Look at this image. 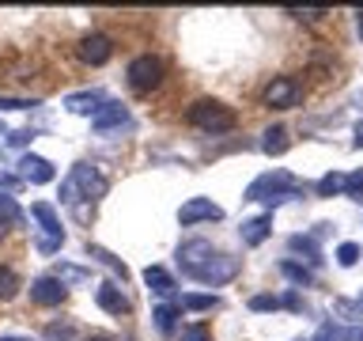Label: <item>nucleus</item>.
Here are the masks:
<instances>
[{"label": "nucleus", "instance_id": "1", "mask_svg": "<svg viewBox=\"0 0 363 341\" xmlns=\"http://www.w3.org/2000/svg\"><path fill=\"white\" fill-rule=\"evenodd\" d=\"M106 190H110V178L102 175L99 167L76 163L72 175L61 182V205H72V209H76L79 201H99V197H106Z\"/></svg>", "mask_w": 363, "mask_h": 341}, {"label": "nucleus", "instance_id": "2", "mask_svg": "<svg viewBox=\"0 0 363 341\" xmlns=\"http://www.w3.org/2000/svg\"><path fill=\"white\" fill-rule=\"evenodd\" d=\"M303 186H299V178L288 175V170H265L261 178L250 182V190H246V201H265V205H280V201H291V197H299Z\"/></svg>", "mask_w": 363, "mask_h": 341}, {"label": "nucleus", "instance_id": "3", "mask_svg": "<svg viewBox=\"0 0 363 341\" xmlns=\"http://www.w3.org/2000/svg\"><path fill=\"white\" fill-rule=\"evenodd\" d=\"M186 121L193 125V129L208 133V136H223V133H231L235 125H238L235 110H231V107H223L220 99H197V102L189 107Z\"/></svg>", "mask_w": 363, "mask_h": 341}, {"label": "nucleus", "instance_id": "4", "mask_svg": "<svg viewBox=\"0 0 363 341\" xmlns=\"http://www.w3.org/2000/svg\"><path fill=\"white\" fill-rule=\"evenodd\" d=\"M125 80H129V87L136 91V95H147V91H155L159 84H163V57H155V53L133 57L129 68H125Z\"/></svg>", "mask_w": 363, "mask_h": 341}, {"label": "nucleus", "instance_id": "5", "mask_svg": "<svg viewBox=\"0 0 363 341\" xmlns=\"http://www.w3.org/2000/svg\"><path fill=\"white\" fill-rule=\"evenodd\" d=\"M30 216L42 224V235H38V254H57L65 247V227H61V216L50 201H34L30 205Z\"/></svg>", "mask_w": 363, "mask_h": 341}, {"label": "nucleus", "instance_id": "6", "mask_svg": "<svg viewBox=\"0 0 363 341\" xmlns=\"http://www.w3.org/2000/svg\"><path fill=\"white\" fill-rule=\"evenodd\" d=\"M238 258H231V254H220V250H216V254L208 258V261H201L197 269H189L186 277L189 281H197V284H208V288H220V284H227V281H235L238 277Z\"/></svg>", "mask_w": 363, "mask_h": 341}, {"label": "nucleus", "instance_id": "7", "mask_svg": "<svg viewBox=\"0 0 363 341\" xmlns=\"http://www.w3.org/2000/svg\"><path fill=\"white\" fill-rule=\"evenodd\" d=\"M299 99H303V84L295 76H277L265 87V107L269 110H291V107H299Z\"/></svg>", "mask_w": 363, "mask_h": 341}, {"label": "nucleus", "instance_id": "8", "mask_svg": "<svg viewBox=\"0 0 363 341\" xmlns=\"http://www.w3.org/2000/svg\"><path fill=\"white\" fill-rule=\"evenodd\" d=\"M212 220H223V209H220L212 197H189V201L178 209V224H182V227L212 224Z\"/></svg>", "mask_w": 363, "mask_h": 341}, {"label": "nucleus", "instance_id": "9", "mask_svg": "<svg viewBox=\"0 0 363 341\" xmlns=\"http://www.w3.org/2000/svg\"><path fill=\"white\" fill-rule=\"evenodd\" d=\"M76 53H79V61H84V65L99 68V65H106L113 57V42L106 38V34H84L79 45H76Z\"/></svg>", "mask_w": 363, "mask_h": 341}, {"label": "nucleus", "instance_id": "10", "mask_svg": "<svg viewBox=\"0 0 363 341\" xmlns=\"http://www.w3.org/2000/svg\"><path fill=\"white\" fill-rule=\"evenodd\" d=\"M30 300L38 303V307H57V303L68 300V288L53 277V273H45V277H34L30 281Z\"/></svg>", "mask_w": 363, "mask_h": 341}, {"label": "nucleus", "instance_id": "11", "mask_svg": "<svg viewBox=\"0 0 363 341\" xmlns=\"http://www.w3.org/2000/svg\"><path fill=\"white\" fill-rule=\"evenodd\" d=\"M121 125H129V110L121 107V102H102L99 107V114L91 118V129H95L99 136H110L113 129H121Z\"/></svg>", "mask_w": 363, "mask_h": 341}, {"label": "nucleus", "instance_id": "12", "mask_svg": "<svg viewBox=\"0 0 363 341\" xmlns=\"http://www.w3.org/2000/svg\"><path fill=\"white\" fill-rule=\"evenodd\" d=\"M53 163L50 159H42V156H34V152H27L19 159V178L23 182H30V186H45V182H53Z\"/></svg>", "mask_w": 363, "mask_h": 341}, {"label": "nucleus", "instance_id": "13", "mask_svg": "<svg viewBox=\"0 0 363 341\" xmlns=\"http://www.w3.org/2000/svg\"><path fill=\"white\" fill-rule=\"evenodd\" d=\"M212 254H216V247L208 239H189V243L178 247V266H182V273H189V269H197L201 261H208Z\"/></svg>", "mask_w": 363, "mask_h": 341}, {"label": "nucleus", "instance_id": "14", "mask_svg": "<svg viewBox=\"0 0 363 341\" xmlns=\"http://www.w3.org/2000/svg\"><path fill=\"white\" fill-rule=\"evenodd\" d=\"M95 303H99L106 315H129V307H133L129 296H125L113 281H106V284H99V288H95Z\"/></svg>", "mask_w": 363, "mask_h": 341}, {"label": "nucleus", "instance_id": "15", "mask_svg": "<svg viewBox=\"0 0 363 341\" xmlns=\"http://www.w3.org/2000/svg\"><path fill=\"white\" fill-rule=\"evenodd\" d=\"M238 235H242L246 247H261L272 235V212H261V216H254V220H246L242 227H238Z\"/></svg>", "mask_w": 363, "mask_h": 341}, {"label": "nucleus", "instance_id": "16", "mask_svg": "<svg viewBox=\"0 0 363 341\" xmlns=\"http://www.w3.org/2000/svg\"><path fill=\"white\" fill-rule=\"evenodd\" d=\"M144 284L147 288H152L159 300H170V296L178 292V284H174V277H170V273L163 269V266H147L144 269Z\"/></svg>", "mask_w": 363, "mask_h": 341}, {"label": "nucleus", "instance_id": "17", "mask_svg": "<svg viewBox=\"0 0 363 341\" xmlns=\"http://www.w3.org/2000/svg\"><path fill=\"white\" fill-rule=\"evenodd\" d=\"M102 102H106V95H102V91H76V95L65 99V107L72 110V114H91V118H95Z\"/></svg>", "mask_w": 363, "mask_h": 341}, {"label": "nucleus", "instance_id": "18", "mask_svg": "<svg viewBox=\"0 0 363 341\" xmlns=\"http://www.w3.org/2000/svg\"><path fill=\"white\" fill-rule=\"evenodd\" d=\"M314 341H363V326H337V323H322V330L314 334Z\"/></svg>", "mask_w": 363, "mask_h": 341}, {"label": "nucleus", "instance_id": "19", "mask_svg": "<svg viewBox=\"0 0 363 341\" xmlns=\"http://www.w3.org/2000/svg\"><path fill=\"white\" fill-rule=\"evenodd\" d=\"M288 129H284V125H269L265 133H261V152L265 156H284L288 152Z\"/></svg>", "mask_w": 363, "mask_h": 341}, {"label": "nucleus", "instance_id": "20", "mask_svg": "<svg viewBox=\"0 0 363 341\" xmlns=\"http://www.w3.org/2000/svg\"><path fill=\"white\" fill-rule=\"evenodd\" d=\"M174 303H178V311H216L220 307L216 296H204V292H182Z\"/></svg>", "mask_w": 363, "mask_h": 341}, {"label": "nucleus", "instance_id": "21", "mask_svg": "<svg viewBox=\"0 0 363 341\" xmlns=\"http://www.w3.org/2000/svg\"><path fill=\"white\" fill-rule=\"evenodd\" d=\"M0 220H4L8 227H23V224H27V212L16 205L11 193H0Z\"/></svg>", "mask_w": 363, "mask_h": 341}, {"label": "nucleus", "instance_id": "22", "mask_svg": "<svg viewBox=\"0 0 363 341\" xmlns=\"http://www.w3.org/2000/svg\"><path fill=\"white\" fill-rule=\"evenodd\" d=\"M178 303H159L155 311H152V318H155V330L159 334H174V323H178Z\"/></svg>", "mask_w": 363, "mask_h": 341}, {"label": "nucleus", "instance_id": "23", "mask_svg": "<svg viewBox=\"0 0 363 341\" xmlns=\"http://www.w3.org/2000/svg\"><path fill=\"white\" fill-rule=\"evenodd\" d=\"M87 254H91V258H99V261H102V266H106V269H113V273H118L121 281H129V269H125V261H121V258H113L110 250H102L99 243H87Z\"/></svg>", "mask_w": 363, "mask_h": 341}, {"label": "nucleus", "instance_id": "24", "mask_svg": "<svg viewBox=\"0 0 363 341\" xmlns=\"http://www.w3.org/2000/svg\"><path fill=\"white\" fill-rule=\"evenodd\" d=\"M19 273L16 269H8V266H0V303H8V300H16L19 296Z\"/></svg>", "mask_w": 363, "mask_h": 341}, {"label": "nucleus", "instance_id": "25", "mask_svg": "<svg viewBox=\"0 0 363 341\" xmlns=\"http://www.w3.org/2000/svg\"><path fill=\"white\" fill-rule=\"evenodd\" d=\"M318 197H337V193H345V175L340 170H329V175L318 178Z\"/></svg>", "mask_w": 363, "mask_h": 341}, {"label": "nucleus", "instance_id": "26", "mask_svg": "<svg viewBox=\"0 0 363 341\" xmlns=\"http://www.w3.org/2000/svg\"><path fill=\"white\" fill-rule=\"evenodd\" d=\"M280 273L295 284V288H303V284H314V273H311V269H303V266H295L291 258H284V261H280Z\"/></svg>", "mask_w": 363, "mask_h": 341}, {"label": "nucleus", "instance_id": "27", "mask_svg": "<svg viewBox=\"0 0 363 341\" xmlns=\"http://www.w3.org/2000/svg\"><path fill=\"white\" fill-rule=\"evenodd\" d=\"M288 247H291V250H303L311 266H318V261H322V254H318V243H314L311 235H291V239H288Z\"/></svg>", "mask_w": 363, "mask_h": 341}, {"label": "nucleus", "instance_id": "28", "mask_svg": "<svg viewBox=\"0 0 363 341\" xmlns=\"http://www.w3.org/2000/svg\"><path fill=\"white\" fill-rule=\"evenodd\" d=\"M53 277H57V281H61V284H65V288H68V284H79V281H91V273H87L84 266H65V261H61V266H57V273H53Z\"/></svg>", "mask_w": 363, "mask_h": 341}, {"label": "nucleus", "instance_id": "29", "mask_svg": "<svg viewBox=\"0 0 363 341\" xmlns=\"http://www.w3.org/2000/svg\"><path fill=\"white\" fill-rule=\"evenodd\" d=\"M45 337L50 341H72L76 337V323H53L50 330H45Z\"/></svg>", "mask_w": 363, "mask_h": 341}, {"label": "nucleus", "instance_id": "30", "mask_svg": "<svg viewBox=\"0 0 363 341\" xmlns=\"http://www.w3.org/2000/svg\"><path fill=\"white\" fill-rule=\"evenodd\" d=\"M178 341H212V334H208V326H201V323H189V326H182Z\"/></svg>", "mask_w": 363, "mask_h": 341}, {"label": "nucleus", "instance_id": "31", "mask_svg": "<svg viewBox=\"0 0 363 341\" xmlns=\"http://www.w3.org/2000/svg\"><path fill=\"white\" fill-rule=\"evenodd\" d=\"M345 193L356 197V201H363V167L352 170V175H345Z\"/></svg>", "mask_w": 363, "mask_h": 341}, {"label": "nucleus", "instance_id": "32", "mask_svg": "<svg viewBox=\"0 0 363 341\" xmlns=\"http://www.w3.org/2000/svg\"><path fill=\"white\" fill-rule=\"evenodd\" d=\"M337 261H340V266H356V261H359V243H340L337 247Z\"/></svg>", "mask_w": 363, "mask_h": 341}, {"label": "nucleus", "instance_id": "33", "mask_svg": "<svg viewBox=\"0 0 363 341\" xmlns=\"http://www.w3.org/2000/svg\"><path fill=\"white\" fill-rule=\"evenodd\" d=\"M284 307V296H254L250 300V311H277Z\"/></svg>", "mask_w": 363, "mask_h": 341}, {"label": "nucleus", "instance_id": "34", "mask_svg": "<svg viewBox=\"0 0 363 341\" xmlns=\"http://www.w3.org/2000/svg\"><path fill=\"white\" fill-rule=\"evenodd\" d=\"M38 99H11V95H0V110H34Z\"/></svg>", "mask_w": 363, "mask_h": 341}, {"label": "nucleus", "instance_id": "35", "mask_svg": "<svg viewBox=\"0 0 363 341\" xmlns=\"http://www.w3.org/2000/svg\"><path fill=\"white\" fill-rule=\"evenodd\" d=\"M288 16H295V19H306V23H314L318 16H325L322 8H288Z\"/></svg>", "mask_w": 363, "mask_h": 341}, {"label": "nucleus", "instance_id": "36", "mask_svg": "<svg viewBox=\"0 0 363 341\" xmlns=\"http://www.w3.org/2000/svg\"><path fill=\"white\" fill-rule=\"evenodd\" d=\"M19 182H23L19 175H0V186H4V190H16Z\"/></svg>", "mask_w": 363, "mask_h": 341}, {"label": "nucleus", "instance_id": "37", "mask_svg": "<svg viewBox=\"0 0 363 341\" xmlns=\"http://www.w3.org/2000/svg\"><path fill=\"white\" fill-rule=\"evenodd\" d=\"M352 144H356V148H363V121L356 125V141H352Z\"/></svg>", "mask_w": 363, "mask_h": 341}, {"label": "nucleus", "instance_id": "38", "mask_svg": "<svg viewBox=\"0 0 363 341\" xmlns=\"http://www.w3.org/2000/svg\"><path fill=\"white\" fill-rule=\"evenodd\" d=\"M84 341H118V337H106V334H95V337H84Z\"/></svg>", "mask_w": 363, "mask_h": 341}, {"label": "nucleus", "instance_id": "39", "mask_svg": "<svg viewBox=\"0 0 363 341\" xmlns=\"http://www.w3.org/2000/svg\"><path fill=\"white\" fill-rule=\"evenodd\" d=\"M356 27H359V34H363V11H356Z\"/></svg>", "mask_w": 363, "mask_h": 341}, {"label": "nucleus", "instance_id": "40", "mask_svg": "<svg viewBox=\"0 0 363 341\" xmlns=\"http://www.w3.org/2000/svg\"><path fill=\"white\" fill-rule=\"evenodd\" d=\"M0 341H34V337H0Z\"/></svg>", "mask_w": 363, "mask_h": 341}, {"label": "nucleus", "instance_id": "41", "mask_svg": "<svg viewBox=\"0 0 363 341\" xmlns=\"http://www.w3.org/2000/svg\"><path fill=\"white\" fill-rule=\"evenodd\" d=\"M4 235H8V224H4V220H0V239H4Z\"/></svg>", "mask_w": 363, "mask_h": 341}, {"label": "nucleus", "instance_id": "42", "mask_svg": "<svg viewBox=\"0 0 363 341\" xmlns=\"http://www.w3.org/2000/svg\"><path fill=\"white\" fill-rule=\"evenodd\" d=\"M356 307H359V311H363V292H359V300H356Z\"/></svg>", "mask_w": 363, "mask_h": 341}]
</instances>
